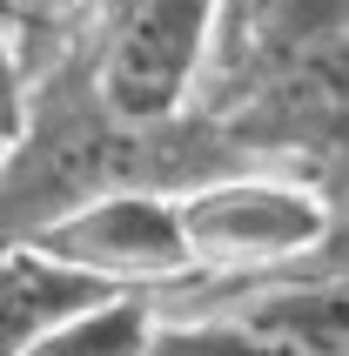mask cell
Instances as JSON below:
<instances>
[{
    "mask_svg": "<svg viewBox=\"0 0 349 356\" xmlns=\"http://www.w3.org/2000/svg\"><path fill=\"white\" fill-rule=\"evenodd\" d=\"M222 168H255L242 141L202 108L168 121H128L95 95L81 34L67 27L60 47L34 67L27 128L0 155V242H27L40 222L67 216L74 202L115 195V188H188Z\"/></svg>",
    "mask_w": 349,
    "mask_h": 356,
    "instance_id": "6da1fadb",
    "label": "cell"
},
{
    "mask_svg": "<svg viewBox=\"0 0 349 356\" xmlns=\"http://www.w3.org/2000/svg\"><path fill=\"white\" fill-rule=\"evenodd\" d=\"M174 229L202 282H262L289 269H343V188L289 168H222L174 188Z\"/></svg>",
    "mask_w": 349,
    "mask_h": 356,
    "instance_id": "7a4b0ae2",
    "label": "cell"
},
{
    "mask_svg": "<svg viewBox=\"0 0 349 356\" xmlns=\"http://www.w3.org/2000/svg\"><path fill=\"white\" fill-rule=\"evenodd\" d=\"M222 0H115L74 27L95 95L128 121L181 115L209 74Z\"/></svg>",
    "mask_w": 349,
    "mask_h": 356,
    "instance_id": "3957f363",
    "label": "cell"
},
{
    "mask_svg": "<svg viewBox=\"0 0 349 356\" xmlns=\"http://www.w3.org/2000/svg\"><path fill=\"white\" fill-rule=\"evenodd\" d=\"M27 242L108 289H168L188 276L174 195H161V188H115V195L74 202L67 216L40 222Z\"/></svg>",
    "mask_w": 349,
    "mask_h": 356,
    "instance_id": "277c9868",
    "label": "cell"
},
{
    "mask_svg": "<svg viewBox=\"0 0 349 356\" xmlns=\"http://www.w3.org/2000/svg\"><path fill=\"white\" fill-rule=\"evenodd\" d=\"M101 296H115V289L40 256L34 242H0V356H20L54 323H67L74 309H88Z\"/></svg>",
    "mask_w": 349,
    "mask_h": 356,
    "instance_id": "5b68a950",
    "label": "cell"
},
{
    "mask_svg": "<svg viewBox=\"0 0 349 356\" xmlns=\"http://www.w3.org/2000/svg\"><path fill=\"white\" fill-rule=\"evenodd\" d=\"M161 323V289H115V296L74 309L20 356H148V337Z\"/></svg>",
    "mask_w": 349,
    "mask_h": 356,
    "instance_id": "8992f818",
    "label": "cell"
},
{
    "mask_svg": "<svg viewBox=\"0 0 349 356\" xmlns=\"http://www.w3.org/2000/svg\"><path fill=\"white\" fill-rule=\"evenodd\" d=\"M148 356H295L289 343L262 337L255 323L229 316V309H188V316H161Z\"/></svg>",
    "mask_w": 349,
    "mask_h": 356,
    "instance_id": "52a82bcc",
    "label": "cell"
},
{
    "mask_svg": "<svg viewBox=\"0 0 349 356\" xmlns=\"http://www.w3.org/2000/svg\"><path fill=\"white\" fill-rule=\"evenodd\" d=\"M27 27L40 20H14L0 14V155L20 141L27 128V95H34V54H27Z\"/></svg>",
    "mask_w": 349,
    "mask_h": 356,
    "instance_id": "ba28073f",
    "label": "cell"
},
{
    "mask_svg": "<svg viewBox=\"0 0 349 356\" xmlns=\"http://www.w3.org/2000/svg\"><path fill=\"white\" fill-rule=\"evenodd\" d=\"M0 14H14V20H60V0H0Z\"/></svg>",
    "mask_w": 349,
    "mask_h": 356,
    "instance_id": "9c48e42d",
    "label": "cell"
},
{
    "mask_svg": "<svg viewBox=\"0 0 349 356\" xmlns=\"http://www.w3.org/2000/svg\"><path fill=\"white\" fill-rule=\"evenodd\" d=\"M88 7H95V0H60V20H81Z\"/></svg>",
    "mask_w": 349,
    "mask_h": 356,
    "instance_id": "30bf717a",
    "label": "cell"
}]
</instances>
